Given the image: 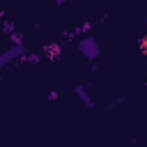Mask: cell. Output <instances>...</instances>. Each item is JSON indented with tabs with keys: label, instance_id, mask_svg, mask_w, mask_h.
<instances>
[{
	"label": "cell",
	"instance_id": "7a4b0ae2",
	"mask_svg": "<svg viewBox=\"0 0 147 147\" xmlns=\"http://www.w3.org/2000/svg\"><path fill=\"white\" fill-rule=\"evenodd\" d=\"M140 51H142V53H147V34L140 39Z\"/></svg>",
	"mask_w": 147,
	"mask_h": 147
},
{
	"label": "cell",
	"instance_id": "6da1fadb",
	"mask_svg": "<svg viewBox=\"0 0 147 147\" xmlns=\"http://www.w3.org/2000/svg\"><path fill=\"white\" fill-rule=\"evenodd\" d=\"M46 53H48V57L55 60V57H60V46H57V44H48V46H46Z\"/></svg>",
	"mask_w": 147,
	"mask_h": 147
}]
</instances>
